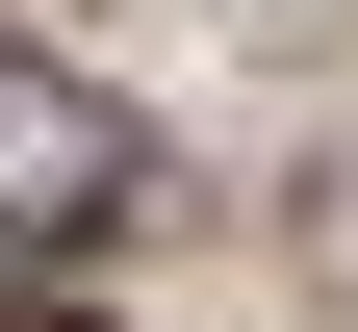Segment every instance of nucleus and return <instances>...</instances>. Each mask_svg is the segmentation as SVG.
<instances>
[{
	"instance_id": "obj_1",
	"label": "nucleus",
	"mask_w": 358,
	"mask_h": 332,
	"mask_svg": "<svg viewBox=\"0 0 358 332\" xmlns=\"http://www.w3.org/2000/svg\"><path fill=\"white\" fill-rule=\"evenodd\" d=\"M103 205H128V103H103V77H0V281L77 256Z\"/></svg>"
},
{
	"instance_id": "obj_2",
	"label": "nucleus",
	"mask_w": 358,
	"mask_h": 332,
	"mask_svg": "<svg viewBox=\"0 0 358 332\" xmlns=\"http://www.w3.org/2000/svg\"><path fill=\"white\" fill-rule=\"evenodd\" d=\"M0 332H52V307H0Z\"/></svg>"
}]
</instances>
